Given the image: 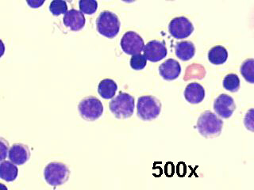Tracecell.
I'll use <instances>...</instances> for the list:
<instances>
[{
	"label": "cell",
	"mask_w": 254,
	"mask_h": 190,
	"mask_svg": "<svg viewBox=\"0 0 254 190\" xmlns=\"http://www.w3.org/2000/svg\"><path fill=\"white\" fill-rule=\"evenodd\" d=\"M197 129L206 138L217 137L222 133L223 121L210 111H205L198 117Z\"/></svg>",
	"instance_id": "cell-1"
},
{
	"label": "cell",
	"mask_w": 254,
	"mask_h": 190,
	"mask_svg": "<svg viewBox=\"0 0 254 190\" xmlns=\"http://www.w3.org/2000/svg\"><path fill=\"white\" fill-rule=\"evenodd\" d=\"M134 98L129 94L120 92L111 100L109 108L116 118L127 119L132 117L134 111Z\"/></svg>",
	"instance_id": "cell-2"
},
{
	"label": "cell",
	"mask_w": 254,
	"mask_h": 190,
	"mask_svg": "<svg viewBox=\"0 0 254 190\" xmlns=\"http://www.w3.org/2000/svg\"><path fill=\"white\" fill-rule=\"evenodd\" d=\"M121 23L118 17L113 12H102L96 20V27L99 34L106 38H115L119 34Z\"/></svg>",
	"instance_id": "cell-3"
},
{
	"label": "cell",
	"mask_w": 254,
	"mask_h": 190,
	"mask_svg": "<svg viewBox=\"0 0 254 190\" xmlns=\"http://www.w3.org/2000/svg\"><path fill=\"white\" fill-rule=\"evenodd\" d=\"M161 111V103L153 96L139 97L137 104V113L142 121H153L158 117Z\"/></svg>",
	"instance_id": "cell-4"
},
{
	"label": "cell",
	"mask_w": 254,
	"mask_h": 190,
	"mask_svg": "<svg viewBox=\"0 0 254 190\" xmlns=\"http://www.w3.org/2000/svg\"><path fill=\"white\" fill-rule=\"evenodd\" d=\"M69 169L62 162H50L44 170V178L51 186L64 184L69 178Z\"/></svg>",
	"instance_id": "cell-5"
},
{
	"label": "cell",
	"mask_w": 254,
	"mask_h": 190,
	"mask_svg": "<svg viewBox=\"0 0 254 190\" xmlns=\"http://www.w3.org/2000/svg\"><path fill=\"white\" fill-rule=\"evenodd\" d=\"M82 118L87 121H96L103 113V105L97 97H87L80 101L78 105Z\"/></svg>",
	"instance_id": "cell-6"
},
{
	"label": "cell",
	"mask_w": 254,
	"mask_h": 190,
	"mask_svg": "<svg viewBox=\"0 0 254 190\" xmlns=\"http://www.w3.org/2000/svg\"><path fill=\"white\" fill-rule=\"evenodd\" d=\"M169 34L176 39L189 38L194 31L192 23L185 17L173 18L169 25Z\"/></svg>",
	"instance_id": "cell-7"
},
{
	"label": "cell",
	"mask_w": 254,
	"mask_h": 190,
	"mask_svg": "<svg viewBox=\"0 0 254 190\" xmlns=\"http://www.w3.org/2000/svg\"><path fill=\"white\" fill-rule=\"evenodd\" d=\"M121 48L127 55L141 53L145 43L141 36L133 31H129L123 35L121 40Z\"/></svg>",
	"instance_id": "cell-8"
},
{
	"label": "cell",
	"mask_w": 254,
	"mask_h": 190,
	"mask_svg": "<svg viewBox=\"0 0 254 190\" xmlns=\"http://www.w3.org/2000/svg\"><path fill=\"white\" fill-rule=\"evenodd\" d=\"M143 51L147 60L153 63L161 61L164 58L166 57L168 54L165 44L157 40L151 41L146 46H144Z\"/></svg>",
	"instance_id": "cell-9"
},
{
	"label": "cell",
	"mask_w": 254,
	"mask_h": 190,
	"mask_svg": "<svg viewBox=\"0 0 254 190\" xmlns=\"http://www.w3.org/2000/svg\"><path fill=\"white\" fill-rule=\"evenodd\" d=\"M236 109L234 98L230 95H221L214 100V110L222 118L228 119Z\"/></svg>",
	"instance_id": "cell-10"
},
{
	"label": "cell",
	"mask_w": 254,
	"mask_h": 190,
	"mask_svg": "<svg viewBox=\"0 0 254 190\" xmlns=\"http://www.w3.org/2000/svg\"><path fill=\"white\" fill-rule=\"evenodd\" d=\"M63 22L66 27L72 31H79L85 26V17L81 11L71 9L64 15Z\"/></svg>",
	"instance_id": "cell-11"
},
{
	"label": "cell",
	"mask_w": 254,
	"mask_h": 190,
	"mask_svg": "<svg viewBox=\"0 0 254 190\" xmlns=\"http://www.w3.org/2000/svg\"><path fill=\"white\" fill-rule=\"evenodd\" d=\"M159 72L163 79L172 81L177 79L181 75V66L176 59H167L159 67Z\"/></svg>",
	"instance_id": "cell-12"
},
{
	"label": "cell",
	"mask_w": 254,
	"mask_h": 190,
	"mask_svg": "<svg viewBox=\"0 0 254 190\" xmlns=\"http://www.w3.org/2000/svg\"><path fill=\"white\" fill-rule=\"evenodd\" d=\"M8 156L10 162H13L14 164L21 166L25 164L30 159V150L26 145L15 143L9 150Z\"/></svg>",
	"instance_id": "cell-13"
},
{
	"label": "cell",
	"mask_w": 254,
	"mask_h": 190,
	"mask_svg": "<svg viewBox=\"0 0 254 190\" xmlns=\"http://www.w3.org/2000/svg\"><path fill=\"white\" fill-rule=\"evenodd\" d=\"M205 90L201 84L191 83L187 86L185 97L190 104H199L205 98Z\"/></svg>",
	"instance_id": "cell-14"
},
{
	"label": "cell",
	"mask_w": 254,
	"mask_h": 190,
	"mask_svg": "<svg viewBox=\"0 0 254 190\" xmlns=\"http://www.w3.org/2000/svg\"><path fill=\"white\" fill-rule=\"evenodd\" d=\"M175 52L182 61H188L192 59L195 54V47L192 42L189 41L179 42L175 46Z\"/></svg>",
	"instance_id": "cell-15"
},
{
	"label": "cell",
	"mask_w": 254,
	"mask_h": 190,
	"mask_svg": "<svg viewBox=\"0 0 254 190\" xmlns=\"http://www.w3.org/2000/svg\"><path fill=\"white\" fill-rule=\"evenodd\" d=\"M18 174V169L10 161L0 162V179L7 182H14Z\"/></svg>",
	"instance_id": "cell-16"
},
{
	"label": "cell",
	"mask_w": 254,
	"mask_h": 190,
	"mask_svg": "<svg viewBox=\"0 0 254 190\" xmlns=\"http://www.w3.org/2000/svg\"><path fill=\"white\" fill-rule=\"evenodd\" d=\"M117 90V84L111 79H103L98 86V93L104 99L113 98Z\"/></svg>",
	"instance_id": "cell-17"
},
{
	"label": "cell",
	"mask_w": 254,
	"mask_h": 190,
	"mask_svg": "<svg viewBox=\"0 0 254 190\" xmlns=\"http://www.w3.org/2000/svg\"><path fill=\"white\" fill-rule=\"evenodd\" d=\"M228 58L227 50L222 46L213 47L208 52V59L214 65H221L226 63Z\"/></svg>",
	"instance_id": "cell-18"
},
{
	"label": "cell",
	"mask_w": 254,
	"mask_h": 190,
	"mask_svg": "<svg viewBox=\"0 0 254 190\" xmlns=\"http://www.w3.org/2000/svg\"><path fill=\"white\" fill-rule=\"evenodd\" d=\"M241 74L246 81L254 83V59H246L241 67Z\"/></svg>",
	"instance_id": "cell-19"
},
{
	"label": "cell",
	"mask_w": 254,
	"mask_h": 190,
	"mask_svg": "<svg viewBox=\"0 0 254 190\" xmlns=\"http://www.w3.org/2000/svg\"><path fill=\"white\" fill-rule=\"evenodd\" d=\"M223 87L226 91L235 93L240 88V79L235 74H229L223 79Z\"/></svg>",
	"instance_id": "cell-20"
},
{
	"label": "cell",
	"mask_w": 254,
	"mask_h": 190,
	"mask_svg": "<svg viewBox=\"0 0 254 190\" xmlns=\"http://www.w3.org/2000/svg\"><path fill=\"white\" fill-rule=\"evenodd\" d=\"M79 7L83 14H95L98 9V2L96 0H79Z\"/></svg>",
	"instance_id": "cell-21"
},
{
	"label": "cell",
	"mask_w": 254,
	"mask_h": 190,
	"mask_svg": "<svg viewBox=\"0 0 254 190\" xmlns=\"http://www.w3.org/2000/svg\"><path fill=\"white\" fill-rule=\"evenodd\" d=\"M50 10L54 16L65 14L67 11V2L64 0H53L50 3Z\"/></svg>",
	"instance_id": "cell-22"
},
{
	"label": "cell",
	"mask_w": 254,
	"mask_h": 190,
	"mask_svg": "<svg viewBox=\"0 0 254 190\" xmlns=\"http://www.w3.org/2000/svg\"><path fill=\"white\" fill-rule=\"evenodd\" d=\"M147 64V59L145 55H141V53L135 54L132 55L130 59V67L133 70L140 71L145 68Z\"/></svg>",
	"instance_id": "cell-23"
},
{
	"label": "cell",
	"mask_w": 254,
	"mask_h": 190,
	"mask_svg": "<svg viewBox=\"0 0 254 190\" xmlns=\"http://www.w3.org/2000/svg\"><path fill=\"white\" fill-rule=\"evenodd\" d=\"M9 152V142L2 137H0V162L5 160Z\"/></svg>",
	"instance_id": "cell-24"
},
{
	"label": "cell",
	"mask_w": 254,
	"mask_h": 190,
	"mask_svg": "<svg viewBox=\"0 0 254 190\" xmlns=\"http://www.w3.org/2000/svg\"><path fill=\"white\" fill-rule=\"evenodd\" d=\"M46 0H26L29 6L34 9H37V8L41 7L43 5Z\"/></svg>",
	"instance_id": "cell-25"
},
{
	"label": "cell",
	"mask_w": 254,
	"mask_h": 190,
	"mask_svg": "<svg viewBox=\"0 0 254 190\" xmlns=\"http://www.w3.org/2000/svg\"><path fill=\"white\" fill-rule=\"evenodd\" d=\"M4 53H5V46L2 40L0 39V58L2 57Z\"/></svg>",
	"instance_id": "cell-26"
},
{
	"label": "cell",
	"mask_w": 254,
	"mask_h": 190,
	"mask_svg": "<svg viewBox=\"0 0 254 190\" xmlns=\"http://www.w3.org/2000/svg\"><path fill=\"white\" fill-rule=\"evenodd\" d=\"M123 2H128V3H131V2H135V1H137V0H122Z\"/></svg>",
	"instance_id": "cell-27"
},
{
	"label": "cell",
	"mask_w": 254,
	"mask_h": 190,
	"mask_svg": "<svg viewBox=\"0 0 254 190\" xmlns=\"http://www.w3.org/2000/svg\"><path fill=\"white\" fill-rule=\"evenodd\" d=\"M0 188L6 189V186H2V185L0 184Z\"/></svg>",
	"instance_id": "cell-28"
},
{
	"label": "cell",
	"mask_w": 254,
	"mask_h": 190,
	"mask_svg": "<svg viewBox=\"0 0 254 190\" xmlns=\"http://www.w3.org/2000/svg\"><path fill=\"white\" fill-rule=\"evenodd\" d=\"M168 1H173V0H168Z\"/></svg>",
	"instance_id": "cell-29"
}]
</instances>
